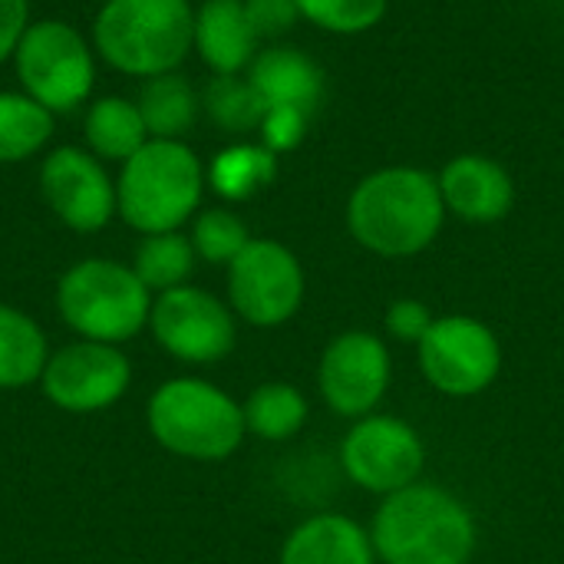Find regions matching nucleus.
I'll list each match as a JSON object with an SVG mask.
<instances>
[{
  "mask_svg": "<svg viewBox=\"0 0 564 564\" xmlns=\"http://www.w3.org/2000/svg\"><path fill=\"white\" fill-rule=\"evenodd\" d=\"M446 205L436 175L416 165H390L364 175L347 198L354 241L380 258H413L443 231Z\"/></svg>",
  "mask_w": 564,
  "mask_h": 564,
  "instance_id": "nucleus-1",
  "label": "nucleus"
},
{
  "mask_svg": "<svg viewBox=\"0 0 564 564\" xmlns=\"http://www.w3.org/2000/svg\"><path fill=\"white\" fill-rule=\"evenodd\" d=\"M370 539L383 564H469L476 552V519L449 489L413 482L383 496Z\"/></svg>",
  "mask_w": 564,
  "mask_h": 564,
  "instance_id": "nucleus-2",
  "label": "nucleus"
},
{
  "mask_svg": "<svg viewBox=\"0 0 564 564\" xmlns=\"http://www.w3.org/2000/svg\"><path fill=\"white\" fill-rule=\"evenodd\" d=\"M205 185V165L182 139H149L122 162L116 215L139 235L178 231L202 205Z\"/></svg>",
  "mask_w": 564,
  "mask_h": 564,
  "instance_id": "nucleus-3",
  "label": "nucleus"
},
{
  "mask_svg": "<svg viewBox=\"0 0 564 564\" xmlns=\"http://www.w3.org/2000/svg\"><path fill=\"white\" fill-rule=\"evenodd\" d=\"M99 56L129 76H162L195 46L188 0H106L93 23Z\"/></svg>",
  "mask_w": 564,
  "mask_h": 564,
  "instance_id": "nucleus-4",
  "label": "nucleus"
},
{
  "mask_svg": "<svg viewBox=\"0 0 564 564\" xmlns=\"http://www.w3.org/2000/svg\"><path fill=\"white\" fill-rule=\"evenodd\" d=\"M145 426L165 453L192 463L228 459L248 433L241 403L198 377L165 380L149 397Z\"/></svg>",
  "mask_w": 564,
  "mask_h": 564,
  "instance_id": "nucleus-5",
  "label": "nucleus"
},
{
  "mask_svg": "<svg viewBox=\"0 0 564 564\" xmlns=\"http://www.w3.org/2000/svg\"><path fill=\"white\" fill-rule=\"evenodd\" d=\"M155 294L139 274L109 258L73 264L56 284V311L79 340L122 344L149 327Z\"/></svg>",
  "mask_w": 564,
  "mask_h": 564,
  "instance_id": "nucleus-6",
  "label": "nucleus"
},
{
  "mask_svg": "<svg viewBox=\"0 0 564 564\" xmlns=\"http://www.w3.org/2000/svg\"><path fill=\"white\" fill-rule=\"evenodd\" d=\"M13 59L23 93L50 112H69L93 93V50L66 20L30 23Z\"/></svg>",
  "mask_w": 564,
  "mask_h": 564,
  "instance_id": "nucleus-7",
  "label": "nucleus"
},
{
  "mask_svg": "<svg viewBox=\"0 0 564 564\" xmlns=\"http://www.w3.org/2000/svg\"><path fill=\"white\" fill-rule=\"evenodd\" d=\"M304 301V268L297 254L271 238H251L228 264V307L251 327L288 324Z\"/></svg>",
  "mask_w": 564,
  "mask_h": 564,
  "instance_id": "nucleus-8",
  "label": "nucleus"
},
{
  "mask_svg": "<svg viewBox=\"0 0 564 564\" xmlns=\"http://www.w3.org/2000/svg\"><path fill=\"white\" fill-rule=\"evenodd\" d=\"M149 330L169 357L195 367L225 360L238 340L235 311L192 284L155 294Z\"/></svg>",
  "mask_w": 564,
  "mask_h": 564,
  "instance_id": "nucleus-9",
  "label": "nucleus"
},
{
  "mask_svg": "<svg viewBox=\"0 0 564 564\" xmlns=\"http://www.w3.org/2000/svg\"><path fill=\"white\" fill-rule=\"evenodd\" d=\"M420 347V370L446 397H476L499 377L502 347L492 327L476 317H436Z\"/></svg>",
  "mask_w": 564,
  "mask_h": 564,
  "instance_id": "nucleus-10",
  "label": "nucleus"
},
{
  "mask_svg": "<svg viewBox=\"0 0 564 564\" xmlns=\"http://www.w3.org/2000/svg\"><path fill=\"white\" fill-rule=\"evenodd\" d=\"M132 383V364L116 344L76 340L50 354L40 390L43 397L76 416L102 413L116 406Z\"/></svg>",
  "mask_w": 564,
  "mask_h": 564,
  "instance_id": "nucleus-11",
  "label": "nucleus"
},
{
  "mask_svg": "<svg viewBox=\"0 0 564 564\" xmlns=\"http://www.w3.org/2000/svg\"><path fill=\"white\" fill-rule=\"evenodd\" d=\"M423 459L426 449L420 433L397 416L377 413L360 416L340 446L344 473L354 479V486L377 496H393L413 486L423 473Z\"/></svg>",
  "mask_w": 564,
  "mask_h": 564,
  "instance_id": "nucleus-12",
  "label": "nucleus"
},
{
  "mask_svg": "<svg viewBox=\"0 0 564 564\" xmlns=\"http://www.w3.org/2000/svg\"><path fill=\"white\" fill-rule=\"evenodd\" d=\"M387 344L370 330H347L334 337L317 364V387L327 406L340 416H370L390 387Z\"/></svg>",
  "mask_w": 564,
  "mask_h": 564,
  "instance_id": "nucleus-13",
  "label": "nucleus"
},
{
  "mask_svg": "<svg viewBox=\"0 0 564 564\" xmlns=\"http://www.w3.org/2000/svg\"><path fill=\"white\" fill-rule=\"evenodd\" d=\"M40 192L50 212L73 231H102L116 215V185L93 152L53 149L40 165Z\"/></svg>",
  "mask_w": 564,
  "mask_h": 564,
  "instance_id": "nucleus-14",
  "label": "nucleus"
},
{
  "mask_svg": "<svg viewBox=\"0 0 564 564\" xmlns=\"http://www.w3.org/2000/svg\"><path fill=\"white\" fill-rule=\"evenodd\" d=\"M436 182L446 212L473 225H492L506 218L516 205L512 175L506 172V165H499L489 155H476V152L456 155L443 165Z\"/></svg>",
  "mask_w": 564,
  "mask_h": 564,
  "instance_id": "nucleus-15",
  "label": "nucleus"
},
{
  "mask_svg": "<svg viewBox=\"0 0 564 564\" xmlns=\"http://www.w3.org/2000/svg\"><path fill=\"white\" fill-rule=\"evenodd\" d=\"M258 40L245 0H205L195 10V50L215 76H235L251 66Z\"/></svg>",
  "mask_w": 564,
  "mask_h": 564,
  "instance_id": "nucleus-16",
  "label": "nucleus"
},
{
  "mask_svg": "<svg viewBox=\"0 0 564 564\" xmlns=\"http://www.w3.org/2000/svg\"><path fill=\"white\" fill-rule=\"evenodd\" d=\"M251 86L264 99V106H291L301 112H314L324 99V69L294 46H271L251 59L248 69Z\"/></svg>",
  "mask_w": 564,
  "mask_h": 564,
  "instance_id": "nucleus-17",
  "label": "nucleus"
},
{
  "mask_svg": "<svg viewBox=\"0 0 564 564\" xmlns=\"http://www.w3.org/2000/svg\"><path fill=\"white\" fill-rule=\"evenodd\" d=\"M373 539L364 525L347 516H314L301 522L284 549L278 564H377Z\"/></svg>",
  "mask_w": 564,
  "mask_h": 564,
  "instance_id": "nucleus-18",
  "label": "nucleus"
},
{
  "mask_svg": "<svg viewBox=\"0 0 564 564\" xmlns=\"http://www.w3.org/2000/svg\"><path fill=\"white\" fill-rule=\"evenodd\" d=\"M50 360L43 327L20 307L0 304V390H23L40 383Z\"/></svg>",
  "mask_w": 564,
  "mask_h": 564,
  "instance_id": "nucleus-19",
  "label": "nucleus"
},
{
  "mask_svg": "<svg viewBox=\"0 0 564 564\" xmlns=\"http://www.w3.org/2000/svg\"><path fill=\"white\" fill-rule=\"evenodd\" d=\"M83 132H86L89 152L106 162H126L149 142L139 106L122 96L96 99L86 112Z\"/></svg>",
  "mask_w": 564,
  "mask_h": 564,
  "instance_id": "nucleus-20",
  "label": "nucleus"
},
{
  "mask_svg": "<svg viewBox=\"0 0 564 564\" xmlns=\"http://www.w3.org/2000/svg\"><path fill=\"white\" fill-rule=\"evenodd\" d=\"M205 178L218 198L248 202L278 178V155L261 142H235L212 159Z\"/></svg>",
  "mask_w": 564,
  "mask_h": 564,
  "instance_id": "nucleus-21",
  "label": "nucleus"
},
{
  "mask_svg": "<svg viewBox=\"0 0 564 564\" xmlns=\"http://www.w3.org/2000/svg\"><path fill=\"white\" fill-rule=\"evenodd\" d=\"M135 106L152 139H182L198 116V96L178 73L149 76L139 89Z\"/></svg>",
  "mask_w": 564,
  "mask_h": 564,
  "instance_id": "nucleus-22",
  "label": "nucleus"
},
{
  "mask_svg": "<svg viewBox=\"0 0 564 564\" xmlns=\"http://www.w3.org/2000/svg\"><path fill=\"white\" fill-rule=\"evenodd\" d=\"M241 416L251 436L268 443H284L294 433H301V426L307 423V400L297 387L284 380H271L251 390V397L241 403Z\"/></svg>",
  "mask_w": 564,
  "mask_h": 564,
  "instance_id": "nucleus-23",
  "label": "nucleus"
},
{
  "mask_svg": "<svg viewBox=\"0 0 564 564\" xmlns=\"http://www.w3.org/2000/svg\"><path fill=\"white\" fill-rule=\"evenodd\" d=\"M53 135V112L26 93H0V165L36 155Z\"/></svg>",
  "mask_w": 564,
  "mask_h": 564,
  "instance_id": "nucleus-24",
  "label": "nucleus"
},
{
  "mask_svg": "<svg viewBox=\"0 0 564 564\" xmlns=\"http://www.w3.org/2000/svg\"><path fill=\"white\" fill-rule=\"evenodd\" d=\"M195 258L198 254L192 248V238H185L182 231L145 235L135 251L132 271L152 294H165L172 288L188 284V278L195 271Z\"/></svg>",
  "mask_w": 564,
  "mask_h": 564,
  "instance_id": "nucleus-25",
  "label": "nucleus"
},
{
  "mask_svg": "<svg viewBox=\"0 0 564 564\" xmlns=\"http://www.w3.org/2000/svg\"><path fill=\"white\" fill-rule=\"evenodd\" d=\"M205 109L225 132H251L261 129V119L268 112L264 99L251 86V79L235 76H215L205 89Z\"/></svg>",
  "mask_w": 564,
  "mask_h": 564,
  "instance_id": "nucleus-26",
  "label": "nucleus"
},
{
  "mask_svg": "<svg viewBox=\"0 0 564 564\" xmlns=\"http://www.w3.org/2000/svg\"><path fill=\"white\" fill-rule=\"evenodd\" d=\"M192 248L208 264H231L251 241L248 225L228 208H205L192 225Z\"/></svg>",
  "mask_w": 564,
  "mask_h": 564,
  "instance_id": "nucleus-27",
  "label": "nucleus"
},
{
  "mask_svg": "<svg viewBox=\"0 0 564 564\" xmlns=\"http://www.w3.org/2000/svg\"><path fill=\"white\" fill-rule=\"evenodd\" d=\"M294 3L304 20L340 36H357L373 30L390 7V0H294Z\"/></svg>",
  "mask_w": 564,
  "mask_h": 564,
  "instance_id": "nucleus-28",
  "label": "nucleus"
},
{
  "mask_svg": "<svg viewBox=\"0 0 564 564\" xmlns=\"http://www.w3.org/2000/svg\"><path fill=\"white\" fill-rule=\"evenodd\" d=\"M307 112L301 109H291V106H271L261 119V145L271 149L274 155L281 152H291L304 142L307 135Z\"/></svg>",
  "mask_w": 564,
  "mask_h": 564,
  "instance_id": "nucleus-29",
  "label": "nucleus"
},
{
  "mask_svg": "<svg viewBox=\"0 0 564 564\" xmlns=\"http://www.w3.org/2000/svg\"><path fill=\"white\" fill-rule=\"evenodd\" d=\"M433 321H436L433 311L416 297H400L387 311V330L403 344H420L426 330L433 327Z\"/></svg>",
  "mask_w": 564,
  "mask_h": 564,
  "instance_id": "nucleus-30",
  "label": "nucleus"
},
{
  "mask_svg": "<svg viewBox=\"0 0 564 564\" xmlns=\"http://www.w3.org/2000/svg\"><path fill=\"white\" fill-rule=\"evenodd\" d=\"M245 10H248L258 36H281L301 17L294 0H245Z\"/></svg>",
  "mask_w": 564,
  "mask_h": 564,
  "instance_id": "nucleus-31",
  "label": "nucleus"
},
{
  "mask_svg": "<svg viewBox=\"0 0 564 564\" xmlns=\"http://www.w3.org/2000/svg\"><path fill=\"white\" fill-rule=\"evenodd\" d=\"M30 26V0H0V63L17 53Z\"/></svg>",
  "mask_w": 564,
  "mask_h": 564,
  "instance_id": "nucleus-32",
  "label": "nucleus"
}]
</instances>
